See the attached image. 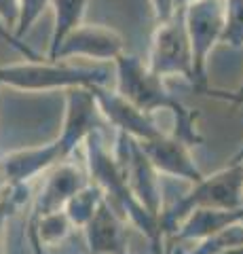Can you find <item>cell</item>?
Here are the masks:
<instances>
[{
  "label": "cell",
  "instance_id": "6da1fadb",
  "mask_svg": "<svg viewBox=\"0 0 243 254\" xmlns=\"http://www.w3.org/2000/svg\"><path fill=\"white\" fill-rule=\"evenodd\" d=\"M116 87L114 91L133 104L144 115L152 117L156 110H167L174 117L176 131L171 136L182 140L184 144H201L203 136L197 127V113L186 108L178 98L169 93L165 81L150 72V68L131 53H123L112 62Z\"/></svg>",
  "mask_w": 243,
  "mask_h": 254
},
{
  "label": "cell",
  "instance_id": "7a4b0ae2",
  "mask_svg": "<svg viewBox=\"0 0 243 254\" xmlns=\"http://www.w3.org/2000/svg\"><path fill=\"white\" fill-rule=\"evenodd\" d=\"M87 144V161H89V172L96 178V185L101 189L104 197H114V201L121 205L125 218H129L133 227H138L148 240H150L156 248L161 244V229H159V218H154L152 214H148L142 205L136 201V197L131 195V190L125 180L123 168L119 159L110 155V150L106 148L104 138L96 129L89 133V138L85 140Z\"/></svg>",
  "mask_w": 243,
  "mask_h": 254
},
{
  "label": "cell",
  "instance_id": "3957f363",
  "mask_svg": "<svg viewBox=\"0 0 243 254\" xmlns=\"http://www.w3.org/2000/svg\"><path fill=\"white\" fill-rule=\"evenodd\" d=\"M110 78V68H83L68 62L30 60L13 66H0V85H13L26 91L72 89V87H97Z\"/></svg>",
  "mask_w": 243,
  "mask_h": 254
},
{
  "label": "cell",
  "instance_id": "277c9868",
  "mask_svg": "<svg viewBox=\"0 0 243 254\" xmlns=\"http://www.w3.org/2000/svg\"><path fill=\"white\" fill-rule=\"evenodd\" d=\"M241 180L243 168L237 163H229L226 168L214 172L211 176H203L194 182L186 195L163 210L159 216L161 235H169L182 222L186 214L199 208H214V210H239L241 208Z\"/></svg>",
  "mask_w": 243,
  "mask_h": 254
},
{
  "label": "cell",
  "instance_id": "5b68a950",
  "mask_svg": "<svg viewBox=\"0 0 243 254\" xmlns=\"http://www.w3.org/2000/svg\"><path fill=\"white\" fill-rule=\"evenodd\" d=\"M182 19L193 53L194 89L203 91L207 87V60L224 36V0H193L182 6Z\"/></svg>",
  "mask_w": 243,
  "mask_h": 254
},
{
  "label": "cell",
  "instance_id": "8992f818",
  "mask_svg": "<svg viewBox=\"0 0 243 254\" xmlns=\"http://www.w3.org/2000/svg\"><path fill=\"white\" fill-rule=\"evenodd\" d=\"M146 66L150 72L165 81L167 76H182L194 85L193 72V53L188 45V36L184 30L182 9L165 23H156L150 41Z\"/></svg>",
  "mask_w": 243,
  "mask_h": 254
},
{
  "label": "cell",
  "instance_id": "52a82bcc",
  "mask_svg": "<svg viewBox=\"0 0 243 254\" xmlns=\"http://www.w3.org/2000/svg\"><path fill=\"white\" fill-rule=\"evenodd\" d=\"M114 157L119 159L127 187L136 201L142 208L152 214L154 218L161 216L163 212V197H161V174L152 168V163L146 159L142 148L133 138H127L119 133L116 140V153Z\"/></svg>",
  "mask_w": 243,
  "mask_h": 254
},
{
  "label": "cell",
  "instance_id": "ba28073f",
  "mask_svg": "<svg viewBox=\"0 0 243 254\" xmlns=\"http://www.w3.org/2000/svg\"><path fill=\"white\" fill-rule=\"evenodd\" d=\"M125 53V41L114 28L83 23L61 41L49 62H66L74 58H87L96 62H114Z\"/></svg>",
  "mask_w": 243,
  "mask_h": 254
},
{
  "label": "cell",
  "instance_id": "9c48e42d",
  "mask_svg": "<svg viewBox=\"0 0 243 254\" xmlns=\"http://www.w3.org/2000/svg\"><path fill=\"white\" fill-rule=\"evenodd\" d=\"M91 91H93V98H96L97 110L123 136L133 138L136 142H144V140L159 136L163 131L154 123L152 117L144 115L142 110H138L133 104H129L114 89H108L106 85H97V87H91Z\"/></svg>",
  "mask_w": 243,
  "mask_h": 254
},
{
  "label": "cell",
  "instance_id": "30bf717a",
  "mask_svg": "<svg viewBox=\"0 0 243 254\" xmlns=\"http://www.w3.org/2000/svg\"><path fill=\"white\" fill-rule=\"evenodd\" d=\"M64 93H66V113L57 142L61 155H64V159H68L78 144H83L89 138V133L97 129L99 110L91 87H72V89H66Z\"/></svg>",
  "mask_w": 243,
  "mask_h": 254
},
{
  "label": "cell",
  "instance_id": "8fae6325",
  "mask_svg": "<svg viewBox=\"0 0 243 254\" xmlns=\"http://www.w3.org/2000/svg\"><path fill=\"white\" fill-rule=\"evenodd\" d=\"M138 144L159 174H165V176H171V178H182L186 182H191V185L203 178L201 170L197 168V163H194V159L191 155L188 144H184L182 140H178L171 133L161 131L159 136L138 142Z\"/></svg>",
  "mask_w": 243,
  "mask_h": 254
},
{
  "label": "cell",
  "instance_id": "7c38bea8",
  "mask_svg": "<svg viewBox=\"0 0 243 254\" xmlns=\"http://www.w3.org/2000/svg\"><path fill=\"white\" fill-rule=\"evenodd\" d=\"M59 161H66V159L61 155L59 142L53 140L49 144L23 148V150H17V153L6 155L0 161V174L11 185V189H17L26 185L28 180L36 178L38 174L49 172Z\"/></svg>",
  "mask_w": 243,
  "mask_h": 254
},
{
  "label": "cell",
  "instance_id": "4fadbf2b",
  "mask_svg": "<svg viewBox=\"0 0 243 254\" xmlns=\"http://www.w3.org/2000/svg\"><path fill=\"white\" fill-rule=\"evenodd\" d=\"M243 222V208L239 210H214V208H199L186 214L182 222L169 233L174 242H191L199 244L207 237L222 233L224 229Z\"/></svg>",
  "mask_w": 243,
  "mask_h": 254
},
{
  "label": "cell",
  "instance_id": "5bb4252c",
  "mask_svg": "<svg viewBox=\"0 0 243 254\" xmlns=\"http://www.w3.org/2000/svg\"><path fill=\"white\" fill-rule=\"evenodd\" d=\"M85 185H89L87 178L83 176V172L74 163H68V159L53 165L41 195H38L36 216H45V214H51V212H61L70 197L76 190H81Z\"/></svg>",
  "mask_w": 243,
  "mask_h": 254
},
{
  "label": "cell",
  "instance_id": "9a60e30c",
  "mask_svg": "<svg viewBox=\"0 0 243 254\" xmlns=\"http://www.w3.org/2000/svg\"><path fill=\"white\" fill-rule=\"evenodd\" d=\"M83 229L87 233V244L91 254H127L123 220L112 210L108 199L99 203V208Z\"/></svg>",
  "mask_w": 243,
  "mask_h": 254
},
{
  "label": "cell",
  "instance_id": "2e32d148",
  "mask_svg": "<svg viewBox=\"0 0 243 254\" xmlns=\"http://www.w3.org/2000/svg\"><path fill=\"white\" fill-rule=\"evenodd\" d=\"M51 4H53V13H55V23H53V34H51L47 60L57 51V47L70 32L76 30L78 26H83L89 0H51Z\"/></svg>",
  "mask_w": 243,
  "mask_h": 254
},
{
  "label": "cell",
  "instance_id": "e0dca14e",
  "mask_svg": "<svg viewBox=\"0 0 243 254\" xmlns=\"http://www.w3.org/2000/svg\"><path fill=\"white\" fill-rule=\"evenodd\" d=\"M104 199L106 197L97 185H85L68 199V203L64 205V214L72 222V227H85Z\"/></svg>",
  "mask_w": 243,
  "mask_h": 254
},
{
  "label": "cell",
  "instance_id": "ac0fdd59",
  "mask_svg": "<svg viewBox=\"0 0 243 254\" xmlns=\"http://www.w3.org/2000/svg\"><path fill=\"white\" fill-rule=\"evenodd\" d=\"M34 229H36V233H38V240H41V244L55 246V244H59L70 233V229H72V222L68 220L64 210H61V212L45 214V216H36Z\"/></svg>",
  "mask_w": 243,
  "mask_h": 254
},
{
  "label": "cell",
  "instance_id": "d6986e66",
  "mask_svg": "<svg viewBox=\"0 0 243 254\" xmlns=\"http://www.w3.org/2000/svg\"><path fill=\"white\" fill-rule=\"evenodd\" d=\"M226 23L222 43L239 49L243 47V0H224Z\"/></svg>",
  "mask_w": 243,
  "mask_h": 254
},
{
  "label": "cell",
  "instance_id": "ffe728a7",
  "mask_svg": "<svg viewBox=\"0 0 243 254\" xmlns=\"http://www.w3.org/2000/svg\"><path fill=\"white\" fill-rule=\"evenodd\" d=\"M49 4H51V0H19V13H17V21H15V36L19 38L26 34Z\"/></svg>",
  "mask_w": 243,
  "mask_h": 254
},
{
  "label": "cell",
  "instance_id": "44dd1931",
  "mask_svg": "<svg viewBox=\"0 0 243 254\" xmlns=\"http://www.w3.org/2000/svg\"><path fill=\"white\" fill-rule=\"evenodd\" d=\"M150 6H152V15H154L156 23L169 21L180 11L178 4H176V0H150Z\"/></svg>",
  "mask_w": 243,
  "mask_h": 254
},
{
  "label": "cell",
  "instance_id": "7402d4cb",
  "mask_svg": "<svg viewBox=\"0 0 243 254\" xmlns=\"http://www.w3.org/2000/svg\"><path fill=\"white\" fill-rule=\"evenodd\" d=\"M17 13H19V0H0V19L4 23H13L15 26Z\"/></svg>",
  "mask_w": 243,
  "mask_h": 254
},
{
  "label": "cell",
  "instance_id": "603a6c76",
  "mask_svg": "<svg viewBox=\"0 0 243 254\" xmlns=\"http://www.w3.org/2000/svg\"><path fill=\"white\" fill-rule=\"evenodd\" d=\"M201 93H207L209 98H216V100H224V102H231V104H241L243 106V98H235L231 91H220V89H209L205 87Z\"/></svg>",
  "mask_w": 243,
  "mask_h": 254
},
{
  "label": "cell",
  "instance_id": "cb8c5ba5",
  "mask_svg": "<svg viewBox=\"0 0 243 254\" xmlns=\"http://www.w3.org/2000/svg\"><path fill=\"white\" fill-rule=\"evenodd\" d=\"M9 214V201L0 203V254H2V227H4V218Z\"/></svg>",
  "mask_w": 243,
  "mask_h": 254
},
{
  "label": "cell",
  "instance_id": "d4e9b609",
  "mask_svg": "<svg viewBox=\"0 0 243 254\" xmlns=\"http://www.w3.org/2000/svg\"><path fill=\"white\" fill-rule=\"evenodd\" d=\"M229 163H237V165H239V163H243V144L239 146L237 153H235V155L231 157V161H229Z\"/></svg>",
  "mask_w": 243,
  "mask_h": 254
},
{
  "label": "cell",
  "instance_id": "484cf974",
  "mask_svg": "<svg viewBox=\"0 0 243 254\" xmlns=\"http://www.w3.org/2000/svg\"><path fill=\"white\" fill-rule=\"evenodd\" d=\"M216 254H243V246H235V248H226V250H220Z\"/></svg>",
  "mask_w": 243,
  "mask_h": 254
},
{
  "label": "cell",
  "instance_id": "4316f807",
  "mask_svg": "<svg viewBox=\"0 0 243 254\" xmlns=\"http://www.w3.org/2000/svg\"><path fill=\"white\" fill-rule=\"evenodd\" d=\"M233 95H235V98H243V81H241V85H239V89L237 91H231Z\"/></svg>",
  "mask_w": 243,
  "mask_h": 254
},
{
  "label": "cell",
  "instance_id": "83f0119b",
  "mask_svg": "<svg viewBox=\"0 0 243 254\" xmlns=\"http://www.w3.org/2000/svg\"><path fill=\"white\" fill-rule=\"evenodd\" d=\"M188 2H193V0H176V4H178V9H182V6H186Z\"/></svg>",
  "mask_w": 243,
  "mask_h": 254
},
{
  "label": "cell",
  "instance_id": "f1b7e54d",
  "mask_svg": "<svg viewBox=\"0 0 243 254\" xmlns=\"http://www.w3.org/2000/svg\"><path fill=\"white\" fill-rule=\"evenodd\" d=\"M241 168H243V163H239ZM241 208H243V180H241Z\"/></svg>",
  "mask_w": 243,
  "mask_h": 254
}]
</instances>
